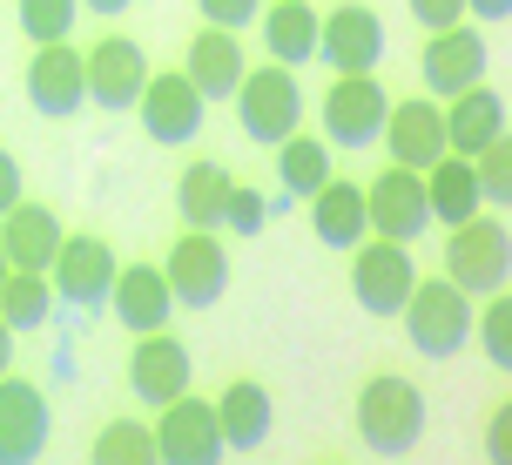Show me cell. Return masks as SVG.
<instances>
[{
    "label": "cell",
    "instance_id": "6da1fadb",
    "mask_svg": "<svg viewBox=\"0 0 512 465\" xmlns=\"http://www.w3.org/2000/svg\"><path fill=\"white\" fill-rule=\"evenodd\" d=\"M351 418H358V439L378 459H405L411 445L425 439V391L411 378H398V371H378V378H364Z\"/></svg>",
    "mask_w": 512,
    "mask_h": 465
},
{
    "label": "cell",
    "instance_id": "7a4b0ae2",
    "mask_svg": "<svg viewBox=\"0 0 512 465\" xmlns=\"http://www.w3.org/2000/svg\"><path fill=\"white\" fill-rule=\"evenodd\" d=\"M398 317H405L411 351H425V358H452L472 344V297L452 277H418Z\"/></svg>",
    "mask_w": 512,
    "mask_h": 465
},
{
    "label": "cell",
    "instance_id": "3957f363",
    "mask_svg": "<svg viewBox=\"0 0 512 465\" xmlns=\"http://www.w3.org/2000/svg\"><path fill=\"white\" fill-rule=\"evenodd\" d=\"M445 277H452L465 297H492V290H506V277H512V230L499 223V216H465V223H452Z\"/></svg>",
    "mask_w": 512,
    "mask_h": 465
},
{
    "label": "cell",
    "instance_id": "277c9868",
    "mask_svg": "<svg viewBox=\"0 0 512 465\" xmlns=\"http://www.w3.org/2000/svg\"><path fill=\"white\" fill-rule=\"evenodd\" d=\"M236 115H243V135L277 149L283 135L304 122V88H297V68L283 61H263V68H243L236 81Z\"/></svg>",
    "mask_w": 512,
    "mask_h": 465
},
{
    "label": "cell",
    "instance_id": "5b68a950",
    "mask_svg": "<svg viewBox=\"0 0 512 465\" xmlns=\"http://www.w3.org/2000/svg\"><path fill=\"white\" fill-rule=\"evenodd\" d=\"M411 284H418L411 243H398V236H364L358 250H351V297H358V310L398 317L405 297H411Z\"/></svg>",
    "mask_w": 512,
    "mask_h": 465
},
{
    "label": "cell",
    "instance_id": "8992f818",
    "mask_svg": "<svg viewBox=\"0 0 512 465\" xmlns=\"http://www.w3.org/2000/svg\"><path fill=\"white\" fill-rule=\"evenodd\" d=\"M230 452L223 445V425H216V405L182 391L169 405H155V459L162 465H216Z\"/></svg>",
    "mask_w": 512,
    "mask_h": 465
},
{
    "label": "cell",
    "instance_id": "52a82bcc",
    "mask_svg": "<svg viewBox=\"0 0 512 465\" xmlns=\"http://www.w3.org/2000/svg\"><path fill=\"white\" fill-rule=\"evenodd\" d=\"M162 277H169L182 310H209L230 290V250L216 243V230H182L162 257Z\"/></svg>",
    "mask_w": 512,
    "mask_h": 465
},
{
    "label": "cell",
    "instance_id": "ba28073f",
    "mask_svg": "<svg viewBox=\"0 0 512 465\" xmlns=\"http://www.w3.org/2000/svg\"><path fill=\"white\" fill-rule=\"evenodd\" d=\"M317 61H331V75H371L384 61V21L364 0H337L317 21Z\"/></svg>",
    "mask_w": 512,
    "mask_h": 465
},
{
    "label": "cell",
    "instance_id": "9c48e42d",
    "mask_svg": "<svg viewBox=\"0 0 512 465\" xmlns=\"http://www.w3.org/2000/svg\"><path fill=\"white\" fill-rule=\"evenodd\" d=\"M115 250H108L102 236H61V250H54V263H48V284H54V297L61 304H75V310H102L108 304V290H115Z\"/></svg>",
    "mask_w": 512,
    "mask_h": 465
},
{
    "label": "cell",
    "instance_id": "30bf717a",
    "mask_svg": "<svg viewBox=\"0 0 512 465\" xmlns=\"http://www.w3.org/2000/svg\"><path fill=\"white\" fill-rule=\"evenodd\" d=\"M135 108H142V129H149V142H162V149H176V142H196L203 135V88L182 75V68H169V75H149L142 81V95H135Z\"/></svg>",
    "mask_w": 512,
    "mask_h": 465
},
{
    "label": "cell",
    "instance_id": "8fae6325",
    "mask_svg": "<svg viewBox=\"0 0 512 465\" xmlns=\"http://www.w3.org/2000/svg\"><path fill=\"white\" fill-rule=\"evenodd\" d=\"M384 115H391V95L378 88V75H337L324 95V142L364 149L384 135Z\"/></svg>",
    "mask_w": 512,
    "mask_h": 465
},
{
    "label": "cell",
    "instance_id": "7c38bea8",
    "mask_svg": "<svg viewBox=\"0 0 512 465\" xmlns=\"http://www.w3.org/2000/svg\"><path fill=\"white\" fill-rule=\"evenodd\" d=\"M27 102H34V115H48V122H68L88 102V68H81L75 41H41L34 48V61H27Z\"/></svg>",
    "mask_w": 512,
    "mask_h": 465
},
{
    "label": "cell",
    "instance_id": "4fadbf2b",
    "mask_svg": "<svg viewBox=\"0 0 512 465\" xmlns=\"http://www.w3.org/2000/svg\"><path fill=\"white\" fill-rule=\"evenodd\" d=\"M364 216H371V236H398V243L425 236V230H432L425 176H418V169H405V162H391V169L364 189Z\"/></svg>",
    "mask_w": 512,
    "mask_h": 465
},
{
    "label": "cell",
    "instance_id": "5bb4252c",
    "mask_svg": "<svg viewBox=\"0 0 512 465\" xmlns=\"http://www.w3.org/2000/svg\"><path fill=\"white\" fill-rule=\"evenodd\" d=\"M81 68H88V102L122 115V108H135L142 81H149V54L135 48L128 34H102L95 48L81 54Z\"/></svg>",
    "mask_w": 512,
    "mask_h": 465
},
{
    "label": "cell",
    "instance_id": "9a60e30c",
    "mask_svg": "<svg viewBox=\"0 0 512 465\" xmlns=\"http://www.w3.org/2000/svg\"><path fill=\"white\" fill-rule=\"evenodd\" d=\"M418 75H425V88L432 95H459V88H472V81H486V34L479 27H438V34H425V54H418Z\"/></svg>",
    "mask_w": 512,
    "mask_h": 465
},
{
    "label": "cell",
    "instance_id": "2e32d148",
    "mask_svg": "<svg viewBox=\"0 0 512 465\" xmlns=\"http://www.w3.org/2000/svg\"><path fill=\"white\" fill-rule=\"evenodd\" d=\"M48 452V398L14 371H0V465H34Z\"/></svg>",
    "mask_w": 512,
    "mask_h": 465
},
{
    "label": "cell",
    "instance_id": "e0dca14e",
    "mask_svg": "<svg viewBox=\"0 0 512 465\" xmlns=\"http://www.w3.org/2000/svg\"><path fill=\"white\" fill-rule=\"evenodd\" d=\"M128 391L142 405H169L189 391V351H182L169 331H142L135 351H128Z\"/></svg>",
    "mask_w": 512,
    "mask_h": 465
},
{
    "label": "cell",
    "instance_id": "ac0fdd59",
    "mask_svg": "<svg viewBox=\"0 0 512 465\" xmlns=\"http://www.w3.org/2000/svg\"><path fill=\"white\" fill-rule=\"evenodd\" d=\"M108 304H115V317H122V331L142 337V331H162V324H169L176 290H169V277H162V263H128V270H115Z\"/></svg>",
    "mask_w": 512,
    "mask_h": 465
},
{
    "label": "cell",
    "instance_id": "d6986e66",
    "mask_svg": "<svg viewBox=\"0 0 512 465\" xmlns=\"http://www.w3.org/2000/svg\"><path fill=\"white\" fill-rule=\"evenodd\" d=\"M384 142H391V162H405V169L438 162V155H445V108L425 102V95L391 102V115H384Z\"/></svg>",
    "mask_w": 512,
    "mask_h": 465
},
{
    "label": "cell",
    "instance_id": "ffe728a7",
    "mask_svg": "<svg viewBox=\"0 0 512 465\" xmlns=\"http://www.w3.org/2000/svg\"><path fill=\"white\" fill-rule=\"evenodd\" d=\"M61 216H54L48 203H14L7 216H0V250H7V263L14 270H48L54 263V250H61Z\"/></svg>",
    "mask_w": 512,
    "mask_h": 465
},
{
    "label": "cell",
    "instance_id": "44dd1931",
    "mask_svg": "<svg viewBox=\"0 0 512 465\" xmlns=\"http://www.w3.org/2000/svg\"><path fill=\"white\" fill-rule=\"evenodd\" d=\"M243 68H250V61H243V48H236V27H209L203 21V34L189 41V61H182V75L203 88V102H230Z\"/></svg>",
    "mask_w": 512,
    "mask_h": 465
},
{
    "label": "cell",
    "instance_id": "7402d4cb",
    "mask_svg": "<svg viewBox=\"0 0 512 465\" xmlns=\"http://www.w3.org/2000/svg\"><path fill=\"white\" fill-rule=\"evenodd\" d=\"M310 230L324 250H358L364 236H371V216H364V189L358 182L331 176L317 196H310Z\"/></svg>",
    "mask_w": 512,
    "mask_h": 465
},
{
    "label": "cell",
    "instance_id": "603a6c76",
    "mask_svg": "<svg viewBox=\"0 0 512 465\" xmlns=\"http://www.w3.org/2000/svg\"><path fill=\"white\" fill-rule=\"evenodd\" d=\"M418 176H425V203H432V223H465V216H479V209H486L472 155L445 149L438 162H425Z\"/></svg>",
    "mask_w": 512,
    "mask_h": 465
},
{
    "label": "cell",
    "instance_id": "cb8c5ba5",
    "mask_svg": "<svg viewBox=\"0 0 512 465\" xmlns=\"http://www.w3.org/2000/svg\"><path fill=\"white\" fill-rule=\"evenodd\" d=\"M270 418H277V405H270V391L256 385V378H230V385L216 391V425H223L230 452H256V445L270 439Z\"/></svg>",
    "mask_w": 512,
    "mask_h": 465
},
{
    "label": "cell",
    "instance_id": "d4e9b609",
    "mask_svg": "<svg viewBox=\"0 0 512 465\" xmlns=\"http://www.w3.org/2000/svg\"><path fill=\"white\" fill-rule=\"evenodd\" d=\"M499 129H506V102H499V88H486V81H472V88H459L445 102V149L479 155Z\"/></svg>",
    "mask_w": 512,
    "mask_h": 465
},
{
    "label": "cell",
    "instance_id": "484cf974",
    "mask_svg": "<svg viewBox=\"0 0 512 465\" xmlns=\"http://www.w3.org/2000/svg\"><path fill=\"white\" fill-rule=\"evenodd\" d=\"M317 7L310 0H270L263 7V48H270V61H283V68H304V61H317Z\"/></svg>",
    "mask_w": 512,
    "mask_h": 465
},
{
    "label": "cell",
    "instance_id": "4316f807",
    "mask_svg": "<svg viewBox=\"0 0 512 465\" xmlns=\"http://www.w3.org/2000/svg\"><path fill=\"white\" fill-rule=\"evenodd\" d=\"M230 169L223 162H189L176 182V209L189 230H223V209H230Z\"/></svg>",
    "mask_w": 512,
    "mask_h": 465
},
{
    "label": "cell",
    "instance_id": "83f0119b",
    "mask_svg": "<svg viewBox=\"0 0 512 465\" xmlns=\"http://www.w3.org/2000/svg\"><path fill=\"white\" fill-rule=\"evenodd\" d=\"M324 182H331V142H324V135L290 129V135L277 142V189H283V196H304V203H310Z\"/></svg>",
    "mask_w": 512,
    "mask_h": 465
},
{
    "label": "cell",
    "instance_id": "f1b7e54d",
    "mask_svg": "<svg viewBox=\"0 0 512 465\" xmlns=\"http://www.w3.org/2000/svg\"><path fill=\"white\" fill-rule=\"evenodd\" d=\"M48 310H54L48 270H7V284H0V317H7L14 331H41Z\"/></svg>",
    "mask_w": 512,
    "mask_h": 465
},
{
    "label": "cell",
    "instance_id": "f546056e",
    "mask_svg": "<svg viewBox=\"0 0 512 465\" xmlns=\"http://www.w3.org/2000/svg\"><path fill=\"white\" fill-rule=\"evenodd\" d=\"M95 465H155V425L108 418L102 439H95Z\"/></svg>",
    "mask_w": 512,
    "mask_h": 465
},
{
    "label": "cell",
    "instance_id": "4dcf8cb0",
    "mask_svg": "<svg viewBox=\"0 0 512 465\" xmlns=\"http://www.w3.org/2000/svg\"><path fill=\"white\" fill-rule=\"evenodd\" d=\"M472 337L499 371H512V290H492L486 304L472 310Z\"/></svg>",
    "mask_w": 512,
    "mask_h": 465
},
{
    "label": "cell",
    "instance_id": "1f68e13d",
    "mask_svg": "<svg viewBox=\"0 0 512 465\" xmlns=\"http://www.w3.org/2000/svg\"><path fill=\"white\" fill-rule=\"evenodd\" d=\"M472 169H479V196H486L492 209H512V135L506 129L472 155Z\"/></svg>",
    "mask_w": 512,
    "mask_h": 465
},
{
    "label": "cell",
    "instance_id": "d6a6232c",
    "mask_svg": "<svg viewBox=\"0 0 512 465\" xmlns=\"http://www.w3.org/2000/svg\"><path fill=\"white\" fill-rule=\"evenodd\" d=\"M81 0H21V34L41 48V41H68L75 34Z\"/></svg>",
    "mask_w": 512,
    "mask_h": 465
},
{
    "label": "cell",
    "instance_id": "836d02e7",
    "mask_svg": "<svg viewBox=\"0 0 512 465\" xmlns=\"http://www.w3.org/2000/svg\"><path fill=\"white\" fill-rule=\"evenodd\" d=\"M223 223H230L236 236H256L263 223H270V196L250 189V182H230V209H223Z\"/></svg>",
    "mask_w": 512,
    "mask_h": 465
},
{
    "label": "cell",
    "instance_id": "e575fe53",
    "mask_svg": "<svg viewBox=\"0 0 512 465\" xmlns=\"http://www.w3.org/2000/svg\"><path fill=\"white\" fill-rule=\"evenodd\" d=\"M196 7H203L209 27H250L263 14V0H196Z\"/></svg>",
    "mask_w": 512,
    "mask_h": 465
},
{
    "label": "cell",
    "instance_id": "d590c367",
    "mask_svg": "<svg viewBox=\"0 0 512 465\" xmlns=\"http://www.w3.org/2000/svg\"><path fill=\"white\" fill-rule=\"evenodd\" d=\"M486 459L492 465H512V398L486 418Z\"/></svg>",
    "mask_w": 512,
    "mask_h": 465
},
{
    "label": "cell",
    "instance_id": "8d00e7d4",
    "mask_svg": "<svg viewBox=\"0 0 512 465\" xmlns=\"http://www.w3.org/2000/svg\"><path fill=\"white\" fill-rule=\"evenodd\" d=\"M411 21L425 27V34H438V27L465 21V0H411Z\"/></svg>",
    "mask_w": 512,
    "mask_h": 465
},
{
    "label": "cell",
    "instance_id": "74e56055",
    "mask_svg": "<svg viewBox=\"0 0 512 465\" xmlns=\"http://www.w3.org/2000/svg\"><path fill=\"white\" fill-rule=\"evenodd\" d=\"M21 203V162H14V149H0V216Z\"/></svg>",
    "mask_w": 512,
    "mask_h": 465
},
{
    "label": "cell",
    "instance_id": "f35d334b",
    "mask_svg": "<svg viewBox=\"0 0 512 465\" xmlns=\"http://www.w3.org/2000/svg\"><path fill=\"white\" fill-rule=\"evenodd\" d=\"M465 14H479V21H512V0H465Z\"/></svg>",
    "mask_w": 512,
    "mask_h": 465
},
{
    "label": "cell",
    "instance_id": "ab89813d",
    "mask_svg": "<svg viewBox=\"0 0 512 465\" xmlns=\"http://www.w3.org/2000/svg\"><path fill=\"white\" fill-rule=\"evenodd\" d=\"M0 371H14V324L0 317Z\"/></svg>",
    "mask_w": 512,
    "mask_h": 465
},
{
    "label": "cell",
    "instance_id": "60d3db41",
    "mask_svg": "<svg viewBox=\"0 0 512 465\" xmlns=\"http://www.w3.org/2000/svg\"><path fill=\"white\" fill-rule=\"evenodd\" d=\"M122 7H135V0H81V14H122Z\"/></svg>",
    "mask_w": 512,
    "mask_h": 465
},
{
    "label": "cell",
    "instance_id": "b9f144b4",
    "mask_svg": "<svg viewBox=\"0 0 512 465\" xmlns=\"http://www.w3.org/2000/svg\"><path fill=\"white\" fill-rule=\"evenodd\" d=\"M7 270H14V263H7V250H0V284H7Z\"/></svg>",
    "mask_w": 512,
    "mask_h": 465
}]
</instances>
